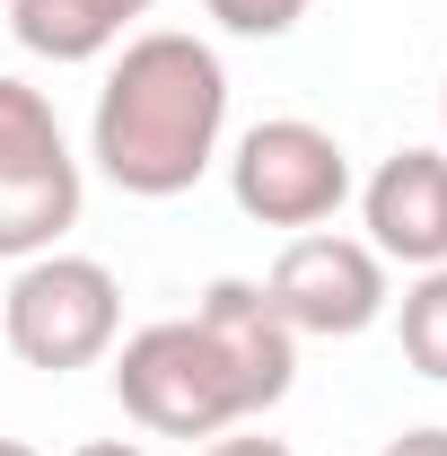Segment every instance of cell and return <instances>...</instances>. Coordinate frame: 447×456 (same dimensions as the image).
<instances>
[{"mask_svg":"<svg viewBox=\"0 0 447 456\" xmlns=\"http://www.w3.org/2000/svg\"><path fill=\"white\" fill-rule=\"evenodd\" d=\"M202 9L220 18L228 36H255V45H272V36H289L307 18V0H202Z\"/></svg>","mask_w":447,"mask_h":456,"instance_id":"30bf717a","label":"cell"},{"mask_svg":"<svg viewBox=\"0 0 447 456\" xmlns=\"http://www.w3.org/2000/svg\"><path fill=\"white\" fill-rule=\"evenodd\" d=\"M0 334L27 369L45 378H70L88 360H106L123 342V281H114L97 255H27L18 281L0 298Z\"/></svg>","mask_w":447,"mask_h":456,"instance_id":"3957f363","label":"cell"},{"mask_svg":"<svg viewBox=\"0 0 447 456\" xmlns=\"http://www.w3.org/2000/svg\"><path fill=\"white\" fill-rule=\"evenodd\" d=\"M0 9H9V0H0Z\"/></svg>","mask_w":447,"mask_h":456,"instance_id":"2e32d148","label":"cell"},{"mask_svg":"<svg viewBox=\"0 0 447 456\" xmlns=\"http://www.w3.org/2000/svg\"><path fill=\"white\" fill-rule=\"evenodd\" d=\"M394 342H403V360H412L421 378L447 387V264H430L421 281L394 298Z\"/></svg>","mask_w":447,"mask_h":456,"instance_id":"9c48e42d","label":"cell"},{"mask_svg":"<svg viewBox=\"0 0 447 456\" xmlns=\"http://www.w3.org/2000/svg\"><path fill=\"white\" fill-rule=\"evenodd\" d=\"M264 298L289 334L307 342H342V334H369L378 316L394 307L386 289V255L369 237H334V228H307L280 246V264L264 273Z\"/></svg>","mask_w":447,"mask_h":456,"instance_id":"8992f818","label":"cell"},{"mask_svg":"<svg viewBox=\"0 0 447 456\" xmlns=\"http://www.w3.org/2000/svg\"><path fill=\"white\" fill-rule=\"evenodd\" d=\"M228 193H237L246 220H264V228H316V220H334L342 202H351V159H342V141L325 123L272 114V123H255L237 141Z\"/></svg>","mask_w":447,"mask_h":456,"instance_id":"5b68a950","label":"cell"},{"mask_svg":"<svg viewBox=\"0 0 447 456\" xmlns=\"http://www.w3.org/2000/svg\"><path fill=\"white\" fill-rule=\"evenodd\" d=\"M360 211H369V246L386 264H412V273L447 264V150H394L369 175Z\"/></svg>","mask_w":447,"mask_h":456,"instance_id":"52a82bcc","label":"cell"},{"mask_svg":"<svg viewBox=\"0 0 447 456\" xmlns=\"http://www.w3.org/2000/svg\"><path fill=\"white\" fill-rule=\"evenodd\" d=\"M439 114H447V88H439Z\"/></svg>","mask_w":447,"mask_h":456,"instance_id":"9a60e30c","label":"cell"},{"mask_svg":"<svg viewBox=\"0 0 447 456\" xmlns=\"http://www.w3.org/2000/svg\"><path fill=\"white\" fill-rule=\"evenodd\" d=\"M61 228H79V159L61 141L45 88L0 79V255H53Z\"/></svg>","mask_w":447,"mask_h":456,"instance_id":"277c9868","label":"cell"},{"mask_svg":"<svg viewBox=\"0 0 447 456\" xmlns=\"http://www.w3.org/2000/svg\"><path fill=\"white\" fill-rule=\"evenodd\" d=\"M202 456H289V448H280V439H228V430H220Z\"/></svg>","mask_w":447,"mask_h":456,"instance_id":"7c38bea8","label":"cell"},{"mask_svg":"<svg viewBox=\"0 0 447 456\" xmlns=\"http://www.w3.org/2000/svg\"><path fill=\"white\" fill-rule=\"evenodd\" d=\"M79 456H150V448H132V439H88Z\"/></svg>","mask_w":447,"mask_h":456,"instance_id":"4fadbf2b","label":"cell"},{"mask_svg":"<svg viewBox=\"0 0 447 456\" xmlns=\"http://www.w3.org/2000/svg\"><path fill=\"white\" fill-rule=\"evenodd\" d=\"M298 378V334L272 316L264 281H211L193 316H158L114 351V395L150 439H220L264 421Z\"/></svg>","mask_w":447,"mask_h":456,"instance_id":"6da1fadb","label":"cell"},{"mask_svg":"<svg viewBox=\"0 0 447 456\" xmlns=\"http://www.w3.org/2000/svg\"><path fill=\"white\" fill-rule=\"evenodd\" d=\"M158 0H9V36L36 61H97L123 45L132 18H150Z\"/></svg>","mask_w":447,"mask_h":456,"instance_id":"ba28073f","label":"cell"},{"mask_svg":"<svg viewBox=\"0 0 447 456\" xmlns=\"http://www.w3.org/2000/svg\"><path fill=\"white\" fill-rule=\"evenodd\" d=\"M378 456H447V430H403V439H386Z\"/></svg>","mask_w":447,"mask_h":456,"instance_id":"8fae6325","label":"cell"},{"mask_svg":"<svg viewBox=\"0 0 447 456\" xmlns=\"http://www.w3.org/2000/svg\"><path fill=\"white\" fill-rule=\"evenodd\" d=\"M0 456H36V448H27V439H0Z\"/></svg>","mask_w":447,"mask_h":456,"instance_id":"5bb4252c","label":"cell"},{"mask_svg":"<svg viewBox=\"0 0 447 456\" xmlns=\"http://www.w3.org/2000/svg\"><path fill=\"white\" fill-rule=\"evenodd\" d=\"M228 132V70L202 36L184 27H150L114 53L97 114H88V159L106 184L141 193V202H175L193 193L202 167L220 159Z\"/></svg>","mask_w":447,"mask_h":456,"instance_id":"7a4b0ae2","label":"cell"}]
</instances>
